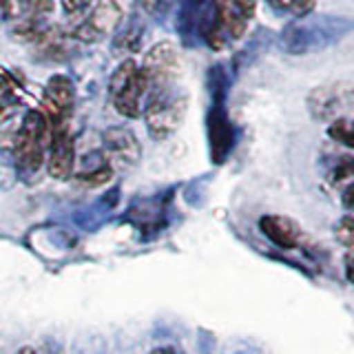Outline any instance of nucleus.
Wrapping results in <instances>:
<instances>
[{
  "label": "nucleus",
  "mask_w": 354,
  "mask_h": 354,
  "mask_svg": "<svg viewBox=\"0 0 354 354\" xmlns=\"http://www.w3.org/2000/svg\"><path fill=\"white\" fill-rule=\"evenodd\" d=\"M75 104V86L66 75H51L42 97V111L40 113L47 118L51 127L69 124L71 113Z\"/></svg>",
  "instance_id": "9d476101"
},
{
  "label": "nucleus",
  "mask_w": 354,
  "mask_h": 354,
  "mask_svg": "<svg viewBox=\"0 0 354 354\" xmlns=\"http://www.w3.org/2000/svg\"><path fill=\"white\" fill-rule=\"evenodd\" d=\"M102 153L111 169H131L140 162L142 147L129 127H109L102 133Z\"/></svg>",
  "instance_id": "9b49d317"
},
{
  "label": "nucleus",
  "mask_w": 354,
  "mask_h": 354,
  "mask_svg": "<svg viewBox=\"0 0 354 354\" xmlns=\"http://www.w3.org/2000/svg\"><path fill=\"white\" fill-rule=\"evenodd\" d=\"M60 3H62V11H64V14L75 18V16L84 14V11L91 7L95 0H60Z\"/></svg>",
  "instance_id": "aec40b11"
},
{
  "label": "nucleus",
  "mask_w": 354,
  "mask_h": 354,
  "mask_svg": "<svg viewBox=\"0 0 354 354\" xmlns=\"http://www.w3.org/2000/svg\"><path fill=\"white\" fill-rule=\"evenodd\" d=\"M335 237L348 252H354V217H341L335 224Z\"/></svg>",
  "instance_id": "6ab92c4d"
},
{
  "label": "nucleus",
  "mask_w": 354,
  "mask_h": 354,
  "mask_svg": "<svg viewBox=\"0 0 354 354\" xmlns=\"http://www.w3.org/2000/svg\"><path fill=\"white\" fill-rule=\"evenodd\" d=\"M224 354H261V352H259V348L250 346V343H235V346L226 348Z\"/></svg>",
  "instance_id": "4be33fe9"
},
{
  "label": "nucleus",
  "mask_w": 354,
  "mask_h": 354,
  "mask_svg": "<svg viewBox=\"0 0 354 354\" xmlns=\"http://www.w3.org/2000/svg\"><path fill=\"white\" fill-rule=\"evenodd\" d=\"M254 16L252 0H210L206 14L199 18V33L210 49H226L241 40Z\"/></svg>",
  "instance_id": "f257e3e1"
},
{
  "label": "nucleus",
  "mask_w": 354,
  "mask_h": 354,
  "mask_svg": "<svg viewBox=\"0 0 354 354\" xmlns=\"http://www.w3.org/2000/svg\"><path fill=\"white\" fill-rule=\"evenodd\" d=\"M346 180H354V158H350V155H341V158H337L335 164L330 166L328 182L339 184Z\"/></svg>",
  "instance_id": "a211bd4d"
},
{
  "label": "nucleus",
  "mask_w": 354,
  "mask_h": 354,
  "mask_svg": "<svg viewBox=\"0 0 354 354\" xmlns=\"http://www.w3.org/2000/svg\"><path fill=\"white\" fill-rule=\"evenodd\" d=\"M140 69L144 77H147L149 86L177 84L182 75L180 53H177V49L171 42H158L147 55H144V62Z\"/></svg>",
  "instance_id": "6e6552de"
},
{
  "label": "nucleus",
  "mask_w": 354,
  "mask_h": 354,
  "mask_svg": "<svg viewBox=\"0 0 354 354\" xmlns=\"http://www.w3.org/2000/svg\"><path fill=\"white\" fill-rule=\"evenodd\" d=\"M16 354H38V352H36V350H33V348H29V346H27V348H22V350H18Z\"/></svg>",
  "instance_id": "bb28decb"
},
{
  "label": "nucleus",
  "mask_w": 354,
  "mask_h": 354,
  "mask_svg": "<svg viewBox=\"0 0 354 354\" xmlns=\"http://www.w3.org/2000/svg\"><path fill=\"white\" fill-rule=\"evenodd\" d=\"M0 14L3 16L11 14V0H0Z\"/></svg>",
  "instance_id": "393cba45"
},
{
  "label": "nucleus",
  "mask_w": 354,
  "mask_h": 354,
  "mask_svg": "<svg viewBox=\"0 0 354 354\" xmlns=\"http://www.w3.org/2000/svg\"><path fill=\"white\" fill-rule=\"evenodd\" d=\"M308 111L317 122H335L354 106V86L350 82H326L308 93Z\"/></svg>",
  "instance_id": "423d86ee"
},
{
  "label": "nucleus",
  "mask_w": 354,
  "mask_h": 354,
  "mask_svg": "<svg viewBox=\"0 0 354 354\" xmlns=\"http://www.w3.org/2000/svg\"><path fill=\"white\" fill-rule=\"evenodd\" d=\"M149 354H175V350H173V348H155V350L149 352Z\"/></svg>",
  "instance_id": "a878e982"
},
{
  "label": "nucleus",
  "mask_w": 354,
  "mask_h": 354,
  "mask_svg": "<svg viewBox=\"0 0 354 354\" xmlns=\"http://www.w3.org/2000/svg\"><path fill=\"white\" fill-rule=\"evenodd\" d=\"M147 93H149L147 77H144L136 60H124L115 69V73L111 75L109 82L111 104L127 120H138L142 115Z\"/></svg>",
  "instance_id": "39448f33"
},
{
  "label": "nucleus",
  "mask_w": 354,
  "mask_h": 354,
  "mask_svg": "<svg viewBox=\"0 0 354 354\" xmlns=\"http://www.w3.org/2000/svg\"><path fill=\"white\" fill-rule=\"evenodd\" d=\"M122 25V7L118 0H95V5L82 22L69 31L71 38L82 42H100L120 29Z\"/></svg>",
  "instance_id": "0eeeda50"
},
{
  "label": "nucleus",
  "mask_w": 354,
  "mask_h": 354,
  "mask_svg": "<svg viewBox=\"0 0 354 354\" xmlns=\"http://www.w3.org/2000/svg\"><path fill=\"white\" fill-rule=\"evenodd\" d=\"M259 232L274 243L277 248L281 250H295L301 246L304 232L299 228L295 219L286 217V215H261L259 217Z\"/></svg>",
  "instance_id": "f8f14e48"
},
{
  "label": "nucleus",
  "mask_w": 354,
  "mask_h": 354,
  "mask_svg": "<svg viewBox=\"0 0 354 354\" xmlns=\"http://www.w3.org/2000/svg\"><path fill=\"white\" fill-rule=\"evenodd\" d=\"M22 84L16 73H0V113L18 104Z\"/></svg>",
  "instance_id": "2eb2a0df"
},
{
  "label": "nucleus",
  "mask_w": 354,
  "mask_h": 354,
  "mask_svg": "<svg viewBox=\"0 0 354 354\" xmlns=\"http://www.w3.org/2000/svg\"><path fill=\"white\" fill-rule=\"evenodd\" d=\"M47 173L58 182L71 180L75 173V142L69 124L51 127L49 149H47Z\"/></svg>",
  "instance_id": "1a4fd4ad"
},
{
  "label": "nucleus",
  "mask_w": 354,
  "mask_h": 354,
  "mask_svg": "<svg viewBox=\"0 0 354 354\" xmlns=\"http://www.w3.org/2000/svg\"><path fill=\"white\" fill-rule=\"evenodd\" d=\"M142 33H144V25H142V18L140 16H133L124 29L118 31L115 42H113V49L115 51H124V53H133L140 49V42H142Z\"/></svg>",
  "instance_id": "4468645a"
},
{
  "label": "nucleus",
  "mask_w": 354,
  "mask_h": 354,
  "mask_svg": "<svg viewBox=\"0 0 354 354\" xmlns=\"http://www.w3.org/2000/svg\"><path fill=\"white\" fill-rule=\"evenodd\" d=\"M328 136L343 144V147H348L354 151V120H348V118H339L335 122H330L328 127Z\"/></svg>",
  "instance_id": "f3484780"
},
{
  "label": "nucleus",
  "mask_w": 354,
  "mask_h": 354,
  "mask_svg": "<svg viewBox=\"0 0 354 354\" xmlns=\"http://www.w3.org/2000/svg\"><path fill=\"white\" fill-rule=\"evenodd\" d=\"M138 7L149 16H162L169 7V0H138Z\"/></svg>",
  "instance_id": "412c9836"
},
{
  "label": "nucleus",
  "mask_w": 354,
  "mask_h": 354,
  "mask_svg": "<svg viewBox=\"0 0 354 354\" xmlns=\"http://www.w3.org/2000/svg\"><path fill=\"white\" fill-rule=\"evenodd\" d=\"M188 109V95L177 84L149 86L147 102H144V122H147L149 136L153 140H166L182 127Z\"/></svg>",
  "instance_id": "20e7f679"
},
{
  "label": "nucleus",
  "mask_w": 354,
  "mask_h": 354,
  "mask_svg": "<svg viewBox=\"0 0 354 354\" xmlns=\"http://www.w3.org/2000/svg\"><path fill=\"white\" fill-rule=\"evenodd\" d=\"M51 138V124L38 109H31L22 118L14 138V166L18 177L31 182L44 162H47V149Z\"/></svg>",
  "instance_id": "f03ea898"
},
{
  "label": "nucleus",
  "mask_w": 354,
  "mask_h": 354,
  "mask_svg": "<svg viewBox=\"0 0 354 354\" xmlns=\"http://www.w3.org/2000/svg\"><path fill=\"white\" fill-rule=\"evenodd\" d=\"M341 204L346 206V208H350V210H354V182L348 184L346 191L341 193Z\"/></svg>",
  "instance_id": "b1692460"
},
{
  "label": "nucleus",
  "mask_w": 354,
  "mask_h": 354,
  "mask_svg": "<svg viewBox=\"0 0 354 354\" xmlns=\"http://www.w3.org/2000/svg\"><path fill=\"white\" fill-rule=\"evenodd\" d=\"M208 88H210V109L206 115V136H208V151L210 162L224 164L235 147V129L226 113V88L228 80L224 66L215 64L208 71Z\"/></svg>",
  "instance_id": "7ed1b4c3"
},
{
  "label": "nucleus",
  "mask_w": 354,
  "mask_h": 354,
  "mask_svg": "<svg viewBox=\"0 0 354 354\" xmlns=\"http://www.w3.org/2000/svg\"><path fill=\"white\" fill-rule=\"evenodd\" d=\"M343 272H346L348 283L354 286V252H348L346 257H343Z\"/></svg>",
  "instance_id": "5701e85b"
},
{
  "label": "nucleus",
  "mask_w": 354,
  "mask_h": 354,
  "mask_svg": "<svg viewBox=\"0 0 354 354\" xmlns=\"http://www.w3.org/2000/svg\"><path fill=\"white\" fill-rule=\"evenodd\" d=\"M266 3H268L270 9H274L277 14H288L295 18L310 14L315 7V0H266Z\"/></svg>",
  "instance_id": "dca6fc26"
},
{
  "label": "nucleus",
  "mask_w": 354,
  "mask_h": 354,
  "mask_svg": "<svg viewBox=\"0 0 354 354\" xmlns=\"http://www.w3.org/2000/svg\"><path fill=\"white\" fill-rule=\"evenodd\" d=\"M111 177H113V169H111V164L106 162L104 153L93 151L82 158V169L75 175V180L82 186H100L109 182Z\"/></svg>",
  "instance_id": "ddd939ff"
}]
</instances>
